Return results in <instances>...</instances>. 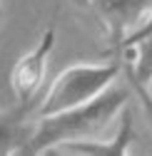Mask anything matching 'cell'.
Listing matches in <instances>:
<instances>
[{"label": "cell", "instance_id": "1", "mask_svg": "<svg viewBox=\"0 0 152 156\" xmlns=\"http://www.w3.org/2000/svg\"><path fill=\"white\" fill-rule=\"evenodd\" d=\"M135 87L112 84L100 97L72 107L50 116H35V124L30 131V139L25 144V156L32 154H50V149L67 144V141H82V139H97L107 129V124L125 109L127 99L132 97Z\"/></svg>", "mask_w": 152, "mask_h": 156}, {"label": "cell", "instance_id": "2", "mask_svg": "<svg viewBox=\"0 0 152 156\" xmlns=\"http://www.w3.org/2000/svg\"><path fill=\"white\" fill-rule=\"evenodd\" d=\"M122 72L120 62H105V65H70L65 67L55 80L50 82L43 102L35 107L32 116H50L72 107H80L95 97H100L107 87L117 82Z\"/></svg>", "mask_w": 152, "mask_h": 156}, {"label": "cell", "instance_id": "3", "mask_svg": "<svg viewBox=\"0 0 152 156\" xmlns=\"http://www.w3.org/2000/svg\"><path fill=\"white\" fill-rule=\"evenodd\" d=\"M85 3L95 10L115 47H122V42L152 12V0H85Z\"/></svg>", "mask_w": 152, "mask_h": 156}, {"label": "cell", "instance_id": "4", "mask_svg": "<svg viewBox=\"0 0 152 156\" xmlns=\"http://www.w3.org/2000/svg\"><path fill=\"white\" fill-rule=\"evenodd\" d=\"M52 47H55V27H48L40 37V42L15 62V67L10 72V89L17 102H35V94L40 92V87L45 82L48 60H50Z\"/></svg>", "mask_w": 152, "mask_h": 156}, {"label": "cell", "instance_id": "5", "mask_svg": "<svg viewBox=\"0 0 152 156\" xmlns=\"http://www.w3.org/2000/svg\"><path fill=\"white\" fill-rule=\"evenodd\" d=\"M135 144V129H132V114L122 109L120 129L112 139H82V141H67L50 149V154H65V156H125L130 146Z\"/></svg>", "mask_w": 152, "mask_h": 156}, {"label": "cell", "instance_id": "6", "mask_svg": "<svg viewBox=\"0 0 152 156\" xmlns=\"http://www.w3.org/2000/svg\"><path fill=\"white\" fill-rule=\"evenodd\" d=\"M30 114H35V102H17L15 109L0 112V156L25 151L32 131V126L25 124Z\"/></svg>", "mask_w": 152, "mask_h": 156}, {"label": "cell", "instance_id": "7", "mask_svg": "<svg viewBox=\"0 0 152 156\" xmlns=\"http://www.w3.org/2000/svg\"><path fill=\"white\" fill-rule=\"evenodd\" d=\"M125 55H127V62H125L127 80L145 84L152 77V35H147L142 40H137L135 45L125 47Z\"/></svg>", "mask_w": 152, "mask_h": 156}, {"label": "cell", "instance_id": "8", "mask_svg": "<svg viewBox=\"0 0 152 156\" xmlns=\"http://www.w3.org/2000/svg\"><path fill=\"white\" fill-rule=\"evenodd\" d=\"M147 35H152V12L145 17V23H142V25H140V27H137V30H135V32H132L127 40L122 42V50H125V47H130V45H135L137 40H142V37H147Z\"/></svg>", "mask_w": 152, "mask_h": 156}, {"label": "cell", "instance_id": "9", "mask_svg": "<svg viewBox=\"0 0 152 156\" xmlns=\"http://www.w3.org/2000/svg\"><path fill=\"white\" fill-rule=\"evenodd\" d=\"M132 87H135V84H132ZM135 94H137V99H140V104H142V109H145V116H147V122L152 124V102L147 99V94H145L142 89H137V87H135Z\"/></svg>", "mask_w": 152, "mask_h": 156}, {"label": "cell", "instance_id": "10", "mask_svg": "<svg viewBox=\"0 0 152 156\" xmlns=\"http://www.w3.org/2000/svg\"><path fill=\"white\" fill-rule=\"evenodd\" d=\"M130 84H135V87H137V89H142V92H145V94H147V99H150V102H152V77H150V80H147V82H145V84H137V82H132V80H130Z\"/></svg>", "mask_w": 152, "mask_h": 156}, {"label": "cell", "instance_id": "11", "mask_svg": "<svg viewBox=\"0 0 152 156\" xmlns=\"http://www.w3.org/2000/svg\"><path fill=\"white\" fill-rule=\"evenodd\" d=\"M3 20H5V10H3V3H0V30H3Z\"/></svg>", "mask_w": 152, "mask_h": 156}]
</instances>
